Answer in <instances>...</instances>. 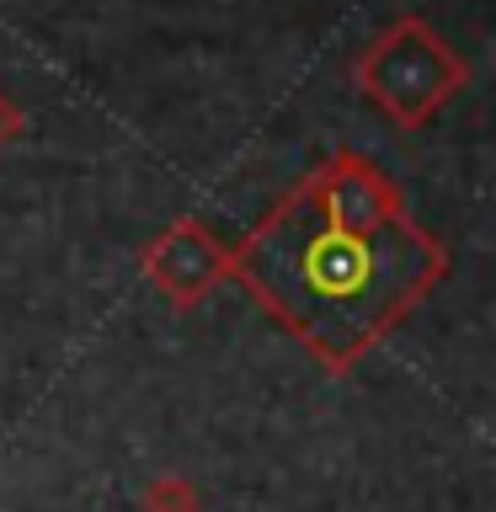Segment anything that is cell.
<instances>
[{"label": "cell", "instance_id": "obj_1", "mask_svg": "<svg viewBox=\"0 0 496 512\" xmlns=\"http://www.w3.org/2000/svg\"><path fill=\"white\" fill-rule=\"evenodd\" d=\"M256 272L283 299V310L315 331V342L347 347L416 288L422 251L390 219H363L342 203H320L315 214L283 219L262 240Z\"/></svg>", "mask_w": 496, "mask_h": 512}]
</instances>
